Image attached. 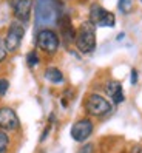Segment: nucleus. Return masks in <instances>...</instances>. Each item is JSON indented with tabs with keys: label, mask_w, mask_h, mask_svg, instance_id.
<instances>
[{
	"label": "nucleus",
	"mask_w": 142,
	"mask_h": 153,
	"mask_svg": "<svg viewBox=\"0 0 142 153\" xmlns=\"http://www.w3.org/2000/svg\"><path fill=\"white\" fill-rule=\"evenodd\" d=\"M82 110H84V116L101 121V119H105L106 116H110L113 113L114 105L111 104V101L104 93L90 91L84 97Z\"/></svg>",
	"instance_id": "obj_1"
},
{
	"label": "nucleus",
	"mask_w": 142,
	"mask_h": 153,
	"mask_svg": "<svg viewBox=\"0 0 142 153\" xmlns=\"http://www.w3.org/2000/svg\"><path fill=\"white\" fill-rule=\"evenodd\" d=\"M34 47L42 54H45L48 57H54L62 47L59 31H56L54 28L37 30L36 31V36H34Z\"/></svg>",
	"instance_id": "obj_2"
},
{
	"label": "nucleus",
	"mask_w": 142,
	"mask_h": 153,
	"mask_svg": "<svg viewBox=\"0 0 142 153\" xmlns=\"http://www.w3.org/2000/svg\"><path fill=\"white\" fill-rule=\"evenodd\" d=\"M74 48L79 54H93L97 48V37H96V26L90 20H84L79 28L76 30Z\"/></svg>",
	"instance_id": "obj_3"
},
{
	"label": "nucleus",
	"mask_w": 142,
	"mask_h": 153,
	"mask_svg": "<svg viewBox=\"0 0 142 153\" xmlns=\"http://www.w3.org/2000/svg\"><path fill=\"white\" fill-rule=\"evenodd\" d=\"M57 0H36L34 2V17H36V28H51L50 25L57 23L59 17Z\"/></svg>",
	"instance_id": "obj_4"
},
{
	"label": "nucleus",
	"mask_w": 142,
	"mask_h": 153,
	"mask_svg": "<svg viewBox=\"0 0 142 153\" xmlns=\"http://www.w3.org/2000/svg\"><path fill=\"white\" fill-rule=\"evenodd\" d=\"M96 130V122L94 119L88 118V116H81L77 118L70 128V136L74 142L77 144H84L87 141H90V138L94 134Z\"/></svg>",
	"instance_id": "obj_5"
},
{
	"label": "nucleus",
	"mask_w": 142,
	"mask_h": 153,
	"mask_svg": "<svg viewBox=\"0 0 142 153\" xmlns=\"http://www.w3.org/2000/svg\"><path fill=\"white\" fill-rule=\"evenodd\" d=\"M25 33H26V28H25L23 23L17 22V20H11V23L8 25V28L3 34L5 47H6L10 54H14V53H17L20 50Z\"/></svg>",
	"instance_id": "obj_6"
},
{
	"label": "nucleus",
	"mask_w": 142,
	"mask_h": 153,
	"mask_svg": "<svg viewBox=\"0 0 142 153\" xmlns=\"http://www.w3.org/2000/svg\"><path fill=\"white\" fill-rule=\"evenodd\" d=\"M22 128L20 118L11 105H0V130L6 133H17Z\"/></svg>",
	"instance_id": "obj_7"
},
{
	"label": "nucleus",
	"mask_w": 142,
	"mask_h": 153,
	"mask_svg": "<svg viewBox=\"0 0 142 153\" xmlns=\"http://www.w3.org/2000/svg\"><path fill=\"white\" fill-rule=\"evenodd\" d=\"M10 5L14 20L23 23L25 26L31 22L34 11V0H11Z\"/></svg>",
	"instance_id": "obj_8"
},
{
	"label": "nucleus",
	"mask_w": 142,
	"mask_h": 153,
	"mask_svg": "<svg viewBox=\"0 0 142 153\" xmlns=\"http://www.w3.org/2000/svg\"><path fill=\"white\" fill-rule=\"evenodd\" d=\"M57 25H59V36H60V40L62 43H65V47H71L74 45V39H76V30L73 26V22H71L70 16H64L62 14L57 20Z\"/></svg>",
	"instance_id": "obj_9"
},
{
	"label": "nucleus",
	"mask_w": 142,
	"mask_h": 153,
	"mask_svg": "<svg viewBox=\"0 0 142 153\" xmlns=\"http://www.w3.org/2000/svg\"><path fill=\"white\" fill-rule=\"evenodd\" d=\"M43 79L47 80L50 85H54V87H62L65 85V74L57 65H48L43 70Z\"/></svg>",
	"instance_id": "obj_10"
},
{
	"label": "nucleus",
	"mask_w": 142,
	"mask_h": 153,
	"mask_svg": "<svg viewBox=\"0 0 142 153\" xmlns=\"http://www.w3.org/2000/svg\"><path fill=\"white\" fill-rule=\"evenodd\" d=\"M104 13H105V8L101 3L93 2L90 5V8H88V19L87 20H90L94 26H97V23H99V20H101V17H102Z\"/></svg>",
	"instance_id": "obj_11"
},
{
	"label": "nucleus",
	"mask_w": 142,
	"mask_h": 153,
	"mask_svg": "<svg viewBox=\"0 0 142 153\" xmlns=\"http://www.w3.org/2000/svg\"><path fill=\"white\" fill-rule=\"evenodd\" d=\"M121 87H122V84L119 82V80H116V79H108V80H105V82H104L102 91H104V94L108 97V99H111V97L114 96V93H116Z\"/></svg>",
	"instance_id": "obj_12"
},
{
	"label": "nucleus",
	"mask_w": 142,
	"mask_h": 153,
	"mask_svg": "<svg viewBox=\"0 0 142 153\" xmlns=\"http://www.w3.org/2000/svg\"><path fill=\"white\" fill-rule=\"evenodd\" d=\"M114 26H116V16H114V13L105 10L96 28H114Z\"/></svg>",
	"instance_id": "obj_13"
},
{
	"label": "nucleus",
	"mask_w": 142,
	"mask_h": 153,
	"mask_svg": "<svg viewBox=\"0 0 142 153\" xmlns=\"http://www.w3.org/2000/svg\"><path fill=\"white\" fill-rule=\"evenodd\" d=\"M25 60H26V65H28V68L33 70V68L39 67V65L42 64V56H40V53L34 48V50H30L28 53H26Z\"/></svg>",
	"instance_id": "obj_14"
},
{
	"label": "nucleus",
	"mask_w": 142,
	"mask_h": 153,
	"mask_svg": "<svg viewBox=\"0 0 142 153\" xmlns=\"http://www.w3.org/2000/svg\"><path fill=\"white\" fill-rule=\"evenodd\" d=\"M13 149V136L11 133L0 130V153H10Z\"/></svg>",
	"instance_id": "obj_15"
},
{
	"label": "nucleus",
	"mask_w": 142,
	"mask_h": 153,
	"mask_svg": "<svg viewBox=\"0 0 142 153\" xmlns=\"http://www.w3.org/2000/svg\"><path fill=\"white\" fill-rule=\"evenodd\" d=\"M76 153H97V144L93 141H87L79 146Z\"/></svg>",
	"instance_id": "obj_16"
},
{
	"label": "nucleus",
	"mask_w": 142,
	"mask_h": 153,
	"mask_svg": "<svg viewBox=\"0 0 142 153\" xmlns=\"http://www.w3.org/2000/svg\"><path fill=\"white\" fill-rule=\"evenodd\" d=\"M133 10V0H118V11L121 14H128Z\"/></svg>",
	"instance_id": "obj_17"
},
{
	"label": "nucleus",
	"mask_w": 142,
	"mask_h": 153,
	"mask_svg": "<svg viewBox=\"0 0 142 153\" xmlns=\"http://www.w3.org/2000/svg\"><path fill=\"white\" fill-rule=\"evenodd\" d=\"M111 101V104L114 105V107H118V105H121L122 102H125V91H124V87H121L116 93H114V96L110 99Z\"/></svg>",
	"instance_id": "obj_18"
},
{
	"label": "nucleus",
	"mask_w": 142,
	"mask_h": 153,
	"mask_svg": "<svg viewBox=\"0 0 142 153\" xmlns=\"http://www.w3.org/2000/svg\"><path fill=\"white\" fill-rule=\"evenodd\" d=\"M10 57V53H8L6 47H5V40H3V34L0 33V65H3L5 62Z\"/></svg>",
	"instance_id": "obj_19"
},
{
	"label": "nucleus",
	"mask_w": 142,
	"mask_h": 153,
	"mask_svg": "<svg viewBox=\"0 0 142 153\" xmlns=\"http://www.w3.org/2000/svg\"><path fill=\"white\" fill-rule=\"evenodd\" d=\"M10 90V79L8 77H0V99H3Z\"/></svg>",
	"instance_id": "obj_20"
},
{
	"label": "nucleus",
	"mask_w": 142,
	"mask_h": 153,
	"mask_svg": "<svg viewBox=\"0 0 142 153\" xmlns=\"http://www.w3.org/2000/svg\"><path fill=\"white\" fill-rule=\"evenodd\" d=\"M51 130H53V125H51V124H47L45 128H43V131H42V134H40V138H39V142H40V144L47 141V138L50 136Z\"/></svg>",
	"instance_id": "obj_21"
},
{
	"label": "nucleus",
	"mask_w": 142,
	"mask_h": 153,
	"mask_svg": "<svg viewBox=\"0 0 142 153\" xmlns=\"http://www.w3.org/2000/svg\"><path fill=\"white\" fill-rule=\"evenodd\" d=\"M138 82H139V73L136 68H131L130 70V84L135 87V85H138Z\"/></svg>",
	"instance_id": "obj_22"
},
{
	"label": "nucleus",
	"mask_w": 142,
	"mask_h": 153,
	"mask_svg": "<svg viewBox=\"0 0 142 153\" xmlns=\"http://www.w3.org/2000/svg\"><path fill=\"white\" fill-rule=\"evenodd\" d=\"M130 153H142V144H135V146L131 147Z\"/></svg>",
	"instance_id": "obj_23"
},
{
	"label": "nucleus",
	"mask_w": 142,
	"mask_h": 153,
	"mask_svg": "<svg viewBox=\"0 0 142 153\" xmlns=\"http://www.w3.org/2000/svg\"><path fill=\"white\" fill-rule=\"evenodd\" d=\"M68 104H70V101H68L67 97L62 96V97H60V105H62V108H68Z\"/></svg>",
	"instance_id": "obj_24"
},
{
	"label": "nucleus",
	"mask_w": 142,
	"mask_h": 153,
	"mask_svg": "<svg viewBox=\"0 0 142 153\" xmlns=\"http://www.w3.org/2000/svg\"><path fill=\"white\" fill-rule=\"evenodd\" d=\"M54 122H56V113H54V111H51V113H50V116H48V124H51V125H53Z\"/></svg>",
	"instance_id": "obj_25"
},
{
	"label": "nucleus",
	"mask_w": 142,
	"mask_h": 153,
	"mask_svg": "<svg viewBox=\"0 0 142 153\" xmlns=\"http://www.w3.org/2000/svg\"><path fill=\"white\" fill-rule=\"evenodd\" d=\"M124 37H125V33H121V34H118V36H116V40H122Z\"/></svg>",
	"instance_id": "obj_26"
},
{
	"label": "nucleus",
	"mask_w": 142,
	"mask_h": 153,
	"mask_svg": "<svg viewBox=\"0 0 142 153\" xmlns=\"http://www.w3.org/2000/svg\"><path fill=\"white\" fill-rule=\"evenodd\" d=\"M139 2H141V3H142V0H139Z\"/></svg>",
	"instance_id": "obj_27"
},
{
	"label": "nucleus",
	"mask_w": 142,
	"mask_h": 153,
	"mask_svg": "<svg viewBox=\"0 0 142 153\" xmlns=\"http://www.w3.org/2000/svg\"><path fill=\"white\" fill-rule=\"evenodd\" d=\"M0 77H2V76H0Z\"/></svg>",
	"instance_id": "obj_28"
}]
</instances>
